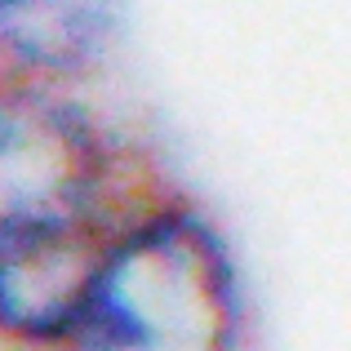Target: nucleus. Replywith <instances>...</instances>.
Here are the masks:
<instances>
[{
	"mask_svg": "<svg viewBox=\"0 0 351 351\" xmlns=\"http://www.w3.org/2000/svg\"><path fill=\"white\" fill-rule=\"evenodd\" d=\"M116 223L58 218L0 227V351L62 347Z\"/></svg>",
	"mask_w": 351,
	"mask_h": 351,
	"instance_id": "3",
	"label": "nucleus"
},
{
	"mask_svg": "<svg viewBox=\"0 0 351 351\" xmlns=\"http://www.w3.org/2000/svg\"><path fill=\"white\" fill-rule=\"evenodd\" d=\"M138 0H0V71L98 89L134 40Z\"/></svg>",
	"mask_w": 351,
	"mask_h": 351,
	"instance_id": "4",
	"label": "nucleus"
},
{
	"mask_svg": "<svg viewBox=\"0 0 351 351\" xmlns=\"http://www.w3.org/2000/svg\"><path fill=\"white\" fill-rule=\"evenodd\" d=\"M254 293L227 223L160 178L107 236L58 351H249Z\"/></svg>",
	"mask_w": 351,
	"mask_h": 351,
	"instance_id": "1",
	"label": "nucleus"
},
{
	"mask_svg": "<svg viewBox=\"0 0 351 351\" xmlns=\"http://www.w3.org/2000/svg\"><path fill=\"white\" fill-rule=\"evenodd\" d=\"M169 173L98 89L0 71V227L94 218L116 223Z\"/></svg>",
	"mask_w": 351,
	"mask_h": 351,
	"instance_id": "2",
	"label": "nucleus"
}]
</instances>
